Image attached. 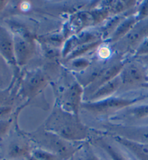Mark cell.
<instances>
[{
	"label": "cell",
	"mask_w": 148,
	"mask_h": 160,
	"mask_svg": "<svg viewBox=\"0 0 148 160\" xmlns=\"http://www.w3.org/2000/svg\"><path fill=\"white\" fill-rule=\"evenodd\" d=\"M43 128L72 143L85 141L90 134L79 116L68 112L58 105L53 108Z\"/></svg>",
	"instance_id": "6da1fadb"
},
{
	"label": "cell",
	"mask_w": 148,
	"mask_h": 160,
	"mask_svg": "<svg viewBox=\"0 0 148 160\" xmlns=\"http://www.w3.org/2000/svg\"><path fill=\"white\" fill-rule=\"evenodd\" d=\"M30 139L38 148L57 155L62 160H70L82 146L68 142L43 127L30 134Z\"/></svg>",
	"instance_id": "7a4b0ae2"
},
{
	"label": "cell",
	"mask_w": 148,
	"mask_h": 160,
	"mask_svg": "<svg viewBox=\"0 0 148 160\" xmlns=\"http://www.w3.org/2000/svg\"><path fill=\"white\" fill-rule=\"evenodd\" d=\"M145 96H137L134 98L130 97L111 96L103 100L93 102H83L81 108L88 111L91 114L96 116H109L117 113L130 106L145 99Z\"/></svg>",
	"instance_id": "3957f363"
},
{
	"label": "cell",
	"mask_w": 148,
	"mask_h": 160,
	"mask_svg": "<svg viewBox=\"0 0 148 160\" xmlns=\"http://www.w3.org/2000/svg\"><path fill=\"white\" fill-rule=\"evenodd\" d=\"M14 51L18 68L25 65L35 54V40L27 31L18 30L13 33Z\"/></svg>",
	"instance_id": "277c9868"
},
{
	"label": "cell",
	"mask_w": 148,
	"mask_h": 160,
	"mask_svg": "<svg viewBox=\"0 0 148 160\" xmlns=\"http://www.w3.org/2000/svg\"><path fill=\"white\" fill-rule=\"evenodd\" d=\"M148 38V18L139 21L124 38L115 44V49L120 53L134 51L143 41Z\"/></svg>",
	"instance_id": "5b68a950"
},
{
	"label": "cell",
	"mask_w": 148,
	"mask_h": 160,
	"mask_svg": "<svg viewBox=\"0 0 148 160\" xmlns=\"http://www.w3.org/2000/svg\"><path fill=\"white\" fill-rule=\"evenodd\" d=\"M119 76L121 81L120 91H126L142 86L147 80L146 68L142 63L136 61L126 62Z\"/></svg>",
	"instance_id": "8992f818"
},
{
	"label": "cell",
	"mask_w": 148,
	"mask_h": 160,
	"mask_svg": "<svg viewBox=\"0 0 148 160\" xmlns=\"http://www.w3.org/2000/svg\"><path fill=\"white\" fill-rule=\"evenodd\" d=\"M49 78L42 70L36 69L27 72L22 81L20 94L23 98H32L47 86Z\"/></svg>",
	"instance_id": "52a82bcc"
},
{
	"label": "cell",
	"mask_w": 148,
	"mask_h": 160,
	"mask_svg": "<svg viewBox=\"0 0 148 160\" xmlns=\"http://www.w3.org/2000/svg\"><path fill=\"white\" fill-rule=\"evenodd\" d=\"M109 135L118 136L132 141L148 144V125H124L110 123L106 124Z\"/></svg>",
	"instance_id": "ba28073f"
},
{
	"label": "cell",
	"mask_w": 148,
	"mask_h": 160,
	"mask_svg": "<svg viewBox=\"0 0 148 160\" xmlns=\"http://www.w3.org/2000/svg\"><path fill=\"white\" fill-rule=\"evenodd\" d=\"M84 96V88L78 82H74L63 92L58 106L68 112L79 116Z\"/></svg>",
	"instance_id": "9c48e42d"
},
{
	"label": "cell",
	"mask_w": 148,
	"mask_h": 160,
	"mask_svg": "<svg viewBox=\"0 0 148 160\" xmlns=\"http://www.w3.org/2000/svg\"><path fill=\"white\" fill-rule=\"evenodd\" d=\"M125 64L126 62L122 60H117L110 65H105L99 72L98 76L96 78V79L85 88L84 95H85L86 97L84 98L83 101H86L92 94H93L102 86L118 76L121 73Z\"/></svg>",
	"instance_id": "30bf717a"
},
{
	"label": "cell",
	"mask_w": 148,
	"mask_h": 160,
	"mask_svg": "<svg viewBox=\"0 0 148 160\" xmlns=\"http://www.w3.org/2000/svg\"><path fill=\"white\" fill-rule=\"evenodd\" d=\"M111 117L113 123L137 125L138 122L148 118V104L134 105L116 113Z\"/></svg>",
	"instance_id": "8fae6325"
},
{
	"label": "cell",
	"mask_w": 148,
	"mask_h": 160,
	"mask_svg": "<svg viewBox=\"0 0 148 160\" xmlns=\"http://www.w3.org/2000/svg\"><path fill=\"white\" fill-rule=\"evenodd\" d=\"M122 148L132 160H148V144L129 140L118 136L109 135Z\"/></svg>",
	"instance_id": "7c38bea8"
},
{
	"label": "cell",
	"mask_w": 148,
	"mask_h": 160,
	"mask_svg": "<svg viewBox=\"0 0 148 160\" xmlns=\"http://www.w3.org/2000/svg\"><path fill=\"white\" fill-rule=\"evenodd\" d=\"M111 139L112 140H109L104 136H99L95 138L93 144L99 148L106 154L108 160H132L122 148L116 144L112 138L111 137Z\"/></svg>",
	"instance_id": "4fadbf2b"
},
{
	"label": "cell",
	"mask_w": 148,
	"mask_h": 160,
	"mask_svg": "<svg viewBox=\"0 0 148 160\" xmlns=\"http://www.w3.org/2000/svg\"><path fill=\"white\" fill-rule=\"evenodd\" d=\"M0 55L11 67L15 69L18 68L14 56L13 33L2 25H0Z\"/></svg>",
	"instance_id": "5bb4252c"
},
{
	"label": "cell",
	"mask_w": 148,
	"mask_h": 160,
	"mask_svg": "<svg viewBox=\"0 0 148 160\" xmlns=\"http://www.w3.org/2000/svg\"><path fill=\"white\" fill-rule=\"evenodd\" d=\"M119 75L99 88L85 102H93V101L103 100V99L113 96V94L120 91L121 88V81Z\"/></svg>",
	"instance_id": "9a60e30c"
},
{
	"label": "cell",
	"mask_w": 148,
	"mask_h": 160,
	"mask_svg": "<svg viewBox=\"0 0 148 160\" xmlns=\"http://www.w3.org/2000/svg\"><path fill=\"white\" fill-rule=\"evenodd\" d=\"M33 149L30 145L24 140H15L9 144L7 151V156L9 159H25L28 160L31 157Z\"/></svg>",
	"instance_id": "2e32d148"
},
{
	"label": "cell",
	"mask_w": 148,
	"mask_h": 160,
	"mask_svg": "<svg viewBox=\"0 0 148 160\" xmlns=\"http://www.w3.org/2000/svg\"><path fill=\"white\" fill-rule=\"evenodd\" d=\"M137 22L138 20L136 17V14L129 16L128 18L123 19L108 38V42L113 45L118 42L132 30V29Z\"/></svg>",
	"instance_id": "e0dca14e"
},
{
	"label": "cell",
	"mask_w": 148,
	"mask_h": 160,
	"mask_svg": "<svg viewBox=\"0 0 148 160\" xmlns=\"http://www.w3.org/2000/svg\"><path fill=\"white\" fill-rule=\"evenodd\" d=\"M103 42V40H99L94 41V42H92L87 43V44L79 45L72 50V52H70L69 54L64 58V60H66L67 62H69L72 60L76 59V58H82L84 55H85L86 53L96 49L97 48L100 47Z\"/></svg>",
	"instance_id": "ac0fdd59"
},
{
	"label": "cell",
	"mask_w": 148,
	"mask_h": 160,
	"mask_svg": "<svg viewBox=\"0 0 148 160\" xmlns=\"http://www.w3.org/2000/svg\"><path fill=\"white\" fill-rule=\"evenodd\" d=\"M6 60L0 55V89L2 91L7 88L12 82V70Z\"/></svg>",
	"instance_id": "d6986e66"
},
{
	"label": "cell",
	"mask_w": 148,
	"mask_h": 160,
	"mask_svg": "<svg viewBox=\"0 0 148 160\" xmlns=\"http://www.w3.org/2000/svg\"><path fill=\"white\" fill-rule=\"evenodd\" d=\"M31 157L38 160H62L57 155L40 148L33 149Z\"/></svg>",
	"instance_id": "ffe728a7"
},
{
	"label": "cell",
	"mask_w": 148,
	"mask_h": 160,
	"mask_svg": "<svg viewBox=\"0 0 148 160\" xmlns=\"http://www.w3.org/2000/svg\"><path fill=\"white\" fill-rule=\"evenodd\" d=\"M69 62H72V66L78 71H84L85 69L88 68L90 65L89 60L83 58H76Z\"/></svg>",
	"instance_id": "44dd1931"
},
{
	"label": "cell",
	"mask_w": 148,
	"mask_h": 160,
	"mask_svg": "<svg viewBox=\"0 0 148 160\" xmlns=\"http://www.w3.org/2000/svg\"><path fill=\"white\" fill-rule=\"evenodd\" d=\"M136 17L138 22L148 18V1L142 2L137 8Z\"/></svg>",
	"instance_id": "7402d4cb"
},
{
	"label": "cell",
	"mask_w": 148,
	"mask_h": 160,
	"mask_svg": "<svg viewBox=\"0 0 148 160\" xmlns=\"http://www.w3.org/2000/svg\"><path fill=\"white\" fill-rule=\"evenodd\" d=\"M83 160H101L89 144L85 145Z\"/></svg>",
	"instance_id": "603a6c76"
},
{
	"label": "cell",
	"mask_w": 148,
	"mask_h": 160,
	"mask_svg": "<svg viewBox=\"0 0 148 160\" xmlns=\"http://www.w3.org/2000/svg\"><path fill=\"white\" fill-rule=\"evenodd\" d=\"M148 55V38L143 41L134 52L135 57H142Z\"/></svg>",
	"instance_id": "cb8c5ba5"
},
{
	"label": "cell",
	"mask_w": 148,
	"mask_h": 160,
	"mask_svg": "<svg viewBox=\"0 0 148 160\" xmlns=\"http://www.w3.org/2000/svg\"><path fill=\"white\" fill-rule=\"evenodd\" d=\"M11 126L10 119L0 120V138H3L8 133Z\"/></svg>",
	"instance_id": "d4e9b609"
},
{
	"label": "cell",
	"mask_w": 148,
	"mask_h": 160,
	"mask_svg": "<svg viewBox=\"0 0 148 160\" xmlns=\"http://www.w3.org/2000/svg\"><path fill=\"white\" fill-rule=\"evenodd\" d=\"M13 111V107L9 105H4L0 106V120L7 119L8 116Z\"/></svg>",
	"instance_id": "484cf974"
},
{
	"label": "cell",
	"mask_w": 148,
	"mask_h": 160,
	"mask_svg": "<svg viewBox=\"0 0 148 160\" xmlns=\"http://www.w3.org/2000/svg\"><path fill=\"white\" fill-rule=\"evenodd\" d=\"M9 2L8 1H5V0H0V14H1L5 7L7 6Z\"/></svg>",
	"instance_id": "4316f807"
},
{
	"label": "cell",
	"mask_w": 148,
	"mask_h": 160,
	"mask_svg": "<svg viewBox=\"0 0 148 160\" xmlns=\"http://www.w3.org/2000/svg\"><path fill=\"white\" fill-rule=\"evenodd\" d=\"M70 160H72V159H70Z\"/></svg>",
	"instance_id": "83f0119b"
}]
</instances>
